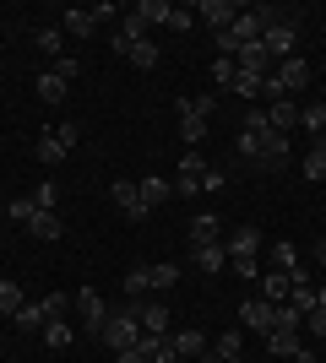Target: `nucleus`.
<instances>
[{
  "mask_svg": "<svg viewBox=\"0 0 326 363\" xmlns=\"http://www.w3.org/2000/svg\"><path fill=\"white\" fill-rule=\"evenodd\" d=\"M234 65H239V71H245V76H261V82H266V76H272V71H278V60L266 55V44H245V49H239V55H234Z\"/></svg>",
  "mask_w": 326,
  "mask_h": 363,
  "instance_id": "9",
  "label": "nucleus"
},
{
  "mask_svg": "<svg viewBox=\"0 0 326 363\" xmlns=\"http://www.w3.org/2000/svg\"><path fill=\"white\" fill-rule=\"evenodd\" d=\"M234 76H239V65L217 55V60H212V82H217V87H234Z\"/></svg>",
  "mask_w": 326,
  "mask_h": 363,
  "instance_id": "40",
  "label": "nucleus"
},
{
  "mask_svg": "<svg viewBox=\"0 0 326 363\" xmlns=\"http://www.w3.org/2000/svg\"><path fill=\"white\" fill-rule=\"evenodd\" d=\"M33 157H38V163L44 168H55V163H65V141L55 136V130H44V136L33 141Z\"/></svg>",
  "mask_w": 326,
  "mask_h": 363,
  "instance_id": "19",
  "label": "nucleus"
},
{
  "mask_svg": "<svg viewBox=\"0 0 326 363\" xmlns=\"http://www.w3.org/2000/svg\"><path fill=\"white\" fill-rule=\"evenodd\" d=\"M22 303H28V293H22V282H11V277H6V282H0V315L11 320L16 309H22Z\"/></svg>",
  "mask_w": 326,
  "mask_h": 363,
  "instance_id": "26",
  "label": "nucleus"
},
{
  "mask_svg": "<svg viewBox=\"0 0 326 363\" xmlns=\"http://www.w3.org/2000/svg\"><path fill=\"white\" fill-rule=\"evenodd\" d=\"M185 233H190V250H202V244H223V223H217V212H196Z\"/></svg>",
  "mask_w": 326,
  "mask_h": 363,
  "instance_id": "11",
  "label": "nucleus"
},
{
  "mask_svg": "<svg viewBox=\"0 0 326 363\" xmlns=\"http://www.w3.org/2000/svg\"><path fill=\"white\" fill-rule=\"evenodd\" d=\"M71 336H77V331H71V320H49V325H44L49 347H71Z\"/></svg>",
  "mask_w": 326,
  "mask_h": 363,
  "instance_id": "34",
  "label": "nucleus"
},
{
  "mask_svg": "<svg viewBox=\"0 0 326 363\" xmlns=\"http://www.w3.org/2000/svg\"><path fill=\"white\" fill-rule=\"evenodd\" d=\"M196 16H202L207 28H212V38H217V33H229V28H234L239 6H234V0H202V6H196Z\"/></svg>",
  "mask_w": 326,
  "mask_h": 363,
  "instance_id": "8",
  "label": "nucleus"
},
{
  "mask_svg": "<svg viewBox=\"0 0 326 363\" xmlns=\"http://www.w3.org/2000/svg\"><path fill=\"white\" fill-rule=\"evenodd\" d=\"M180 141H185V147L207 141V120H180Z\"/></svg>",
  "mask_w": 326,
  "mask_h": 363,
  "instance_id": "41",
  "label": "nucleus"
},
{
  "mask_svg": "<svg viewBox=\"0 0 326 363\" xmlns=\"http://www.w3.org/2000/svg\"><path fill=\"white\" fill-rule=\"evenodd\" d=\"M93 16H87V6H65L60 11V33H71V38H93Z\"/></svg>",
  "mask_w": 326,
  "mask_h": 363,
  "instance_id": "13",
  "label": "nucleus"
},
{
  "mask_svg": "<svg viewBox=\"0 0 326 363\" xmlns=\"http://www.w3.org/2000/svg\"><path fill=\"white\" fill-rule=\"evenodd\" d=\"M239 325H245V331H261V336H266V331H272V303L250 293V298L239 303Z\"/></svg>",
  "mask_w": 326,
  "mask_h": 363,
  "instance_id": "12",
  "label": "nucleus"
},
{
  "mask_svg": "<svg viewBox=\"0 0 326 363\" xmlns=\"http://www.w3.org/2000/svg\"><path fill=\"white\" fill-rule=\"evenodd\" d=\"M278 82H283V92H288V98H294V92H305V87H310V60H299V55L278 60Z\"/></svg>",
  "mask_w": 326,
  "mask_h": 363,
  "instance_id": "10",
  "label": "nucleus"
},
{
  "mask_svg": "<svg viewBox=\"0 0 326 363\" xmlns=\"http://www.w3.org/2000/svg\"><path fill=\"white\" fill-rule=\"evenodd\" d=\"M33 206H38V212H55V206H60V184H55V179L33 184Z\"/></svg>",
  "mask_w": 326,
  "mask_h": 363,
  "instance_id": "33",
  "label": "nucleus"
},
{
  "mask_svg": "<svg viewBox=\"0 0 326 363\" xmlns=\"http://www.w3.org/2000/svg\"><path fill=\"white\" fill-rule=\"evenodd\" d=\"M223 250H229V255H261V228H239V233H229V239H223Z\"/></svg>",
  "mask_w": 326,
  "mask_h": 363,
  "instance_id": "14",
  "label": "nucleus"
},
{
  "mask_svg": "<svg viewBox=\"0 0 326 363\" xmlns=\"http://www.w3.org/2000/svg\"><path fill=\"white\" fill-rule=\"evenodd\" d=\"M169 342L180 347V358H190V363H196V358L207 352V336H202V331H190V325H185V331H174Z\"/></svg>",
  "mask_w": 326,
  "mask_h": 363,
  "instance_id": "22",
  "label": "nucleus"
},
{
  "mask_svg": "<svg viewBox=\"0 0 326 363\" xmlns=\"http://www.w3.org/2000/svg\"><path fill=\"white\" fill-rule=\"evenodd\" d=\"M294 277H299V272H278V266H272V272H261V282H256V298H266L272 309H278V303H288V293H294Z\"/></svg>",
  "mask_w": 326,
  "mask_h": 363,
  "instance_id": "4",
  "label": "nucleus"
},
{
  "mask_svg": "<svg viewBox=\"0 0 326 363\" xmlns=\"http://www.w3.org/2000/svg\"><path fill=\"white\" fill-rule=\"evenodd\" d=\"M77 325H82V331H93V336H104V320H109V309H104V298H98V293L93 288H82L77 293Z\"/></svg>",
  "mask_w": 326,
  "mask_h": 363,
  "instance_id": "7",
  "label": "nucleus"
},
{
  "mask_svg": "<svg viewBox=\"0 0 326 363\" xmlns=\"http://www.w3.org/2000/svg\"><path fill=\"white\" fill-rule=\"evenodd\" d=\"M196 28V6H174L169 11V33H190Z\"/></svg>",
  "mask_w": 326,
  "mask_h": 363,
  "instance_id": "37",
  "label": "nucleus"
},
{
  "mask_svg": "<svg viewBox=\"0 0 326 363\" xmlns=\"http://www.w3.org/2000/svg\"><path fill=\"white\" fill-rule=\"evenodd\" d=\"M55 136H60V141H65V152H71V147H77V136H82V130H77V120H65V125H55Z\"/></svg>",
  "mask_w": 326,
  "mask_h": 363,
  "instance_id": "48",
  "label": "nucleus"
},
{
  "mask_svg": "<svg viewBox=\"0 0 326 363\" xmlns=\"http://www.w3.org/2000/svg\"><path fill=\"white\" fill-rule=\"evenodd\" d=\"M11 320L22 325V331H44V325H49V309H44V298H38V303H22Z\"/></svg>",
  "mask_w": 326,
  "mask_h": 363,
  "instance_id": "24",
  "label": "nucleus"
},
{
  "mask_svg": "<svg viewBox=\"0 0 326 363\" xmlns=\"http://www.w3.org/2000/svg\"><path fill=\"white\" fill-rule=\"evenodd\" d=\"M33 239H44V244H55V239H60V233H65V223H60V212H33Z\"/></svg>",
  "mask_w": 326,
  "mask_h": 363,
  "instance_id": "21",
  "label": "nucleus"
},
{
  "mask_svg": "<svg viewBox=\"0 0 326 363\" xmlns=\"http://www.w3.org/2000/svg\"><path fill=\"white\" fill-rule=\"evenodd\" d=\"M125 60L136 65V71H153V65H158V44H153V38H141V44H131V55H125Z\"/></svg>",
  "mask_w": 326,
  "mask_h": 363,
  "instance_id": "32",
  "label": "nucleus"
},
{
  "mask_svg": "<svg viewBox=\"0 0 326 363\" xmlns=\"http://www.w3.org/2000/svg\"><path fill=\"white\" fill-rule=\"evenodd\" d=\"M294 363H321V358H315V347H305V342H299V347H294Z\"/></svg>",
  "mask_w": 326,
  "mask_h": 363,
  "instance_id": "50",
  "label": "nucleus"
},
{
  "mask_svg": "<svg viewBox=\"0 0 326 363\" xmlns=\"http://www.w3.org/2000/svg\"><path fill=\"white\" fill-rule=\"evenodd\" d=\"M272 266H278V272H299V244L294 239L272 244Z\"/></svg>",
  "mask_w": 326,
  "mask_h": 363,
  "instance_id": "31",
  "label": "nucleus"
},
{
  "mask_svg": "<svg viewBox=\"0 0 326 363\" xmlns=\"http://www.w3.org/2000/svg\"><path fill=\"white\" fill-rule=\"evenodd\" d=\"M294 38H299V16H283V11L266 6V33H261L266 55H272V60H288V55H294Z\"/></svg>",
  "mask_w": 326,
  "mask_h": 363,
  "instance_id": "1",
  "label": "nucleus"
},
{
  "mask_svg": "<svg viewBox=\"0 0 326 363\" xmlns=\"http://www.w3.org/2000/svg\"><path fill=\"white\" fill-rule=\"evenodd\" d=\"M174 196H202V174H174Z\"/></svg>",
  "mask_w": 326,
  "mask_h": 363,
  "instance_id": "42",
  "label": "nucleus"
},
{
  "mask_svg": "<svg viewBox=\"0 0 326 363\" xmlns=\"http://www.w3.org/2000/svg\"><path fill=\"white\" fill-rule=\"evenodd\" d=\"M87 16H93V22H109V16H120V6H114V0H98V6H87Z\"/></svg>",
  "mask_w": 326,
  "mask_h": 363,
  "instance_id": "47",
  "label": "nucleus"
},
{
  "mask_svg": "<svg viewBox=\"0 0 326 363\" xmlns=\"http://www.w3.org/2000/svg\"><path fill=\"white\" fill-rule=\"evenodd\" d=\"M120 288L131 293V298H141V293H147V266H131V272L120 277Z\"/></svg>",
  "mask_w": 326,
  "mask_h": 363,
  "instance_id": "36",
  "label": "nucleus"
},
{
  "mask_svg": "<svg viewBox=\"0 0 326 363\" xmlns=\"http://www.w3.org/2000/svg\"><path fill=\"white\" fill-rule=\"evenodd\" d=\"M33 87H38V98H44V104H65V87H71V82H60L55 71H44Z\"/></svg>",
  "mask_w": 326,
  "mask_h": 363,
  "instance_id": "27",
  "label": "nucleus"
},
{
  "mask_svg": "<svg viewBox=\"0 0 326 363\" xmlns=\"http://www.w3.org/2000/svg\"><path fill=\"white\" fill-rule=\"evenodd\" d=\"M136 303V320H141V331H153V336H169V303L163 298H131Z\"/></svg>",
  "mask_w": 326,
  "mask_h": 363,
  "instance_id": "6",
  "label": "nucleus"
},
{
  "mask_svg": "<svg viewBox=\"0 0 326 363\" xmlns=\"http://www.w3.org/2000/svg\"><path fill=\"white\" fill-rule=\"evenodd\" d=\"M266 120H272V130H278V136H294V125H299L294 98H283V104H266Z\"/></svg>",
  "mask_w": 326,
  "mask_h": 363,
  "instance_id": "15",
  "label": "nucleus"
},
{
  "mask_svg": "<svg viewBox=\"0 0 326 363\" xmlns=\"http://www.w3.org/2000/svg\"><path fill=\"white\" fill-rule=\"evenodd\" d=\"M294 347H299V331H266V352L272 358H294Z\"/></svg>",
  "mask_w": 326,
  "mask_h": 363,
  "instance_id": "29",
  "label": "nucleus"
},
{
  "mask_svg": "<svg viewBox=\"0 0 326 363\" xmlns=\"http://www.w3.org/2000/svg\"><path fill=\"white\" fill-rule=\"evenodd\" d=\"M299 130H310V136H321V130H326V98L299 108Z\"/></svg>",
  "mask_w": 326,
  "mask_h": 363,
  "instance_id": "30",
  "label": "nucleus"
},
{
  "mask_svg": "<svg viewBox=\"0 0 326 363\" xmlns=\"http://www.w3.org/2000/svg\"><path fill=\"white\" fill-rule=\"evenodd\" d=\"M190 260H196V266H202L207 277L229 272V250H223V244H202V250H190Z\"/></svg>",
  "mask_w": 326,
  "mask_h": 363,
  "instance_id": "16",
  "label": "nucleus"
},
{
  "mask_svg": "<svg viewBox=\"0 0 326 363\" xmlns=\"http://www.w3.org/2000/svg\"><path fill=\"white\" fill-rule=\"evenodd\" d=\"M239 136H250V141H261V147H266V136H272V120H266V108H250L245 125H239Z\"/></svg>",
  "mask_w": 326,
  "mask_h": 363,
  "instance_id": "25",
  "label": "nucleus"
},
{
  "mask_svg": "<svg viewBox=\"0 0 326 363\" xmlns=\"http://www.w3.org/2000/svg\"><path fill=\"white\" fill-rule=\"evenodd\" d=\"M109 196H114V206L125 212V223H147V217H153V212H147V201H141V190L131 179H114V184H109Z\"/></svg>",
  "mask_w": 326,
  "mask_h": 363,
  "instance_id": "3",
  "label": "nucleus"
},
{
  "mask_svg": "<svg viewBox=\"0 0 326 363\" xmlns=\"http://www.w3.org/2000/svg\"><path fill=\"white\" fill-rule=\"evenodd\" d=\"M136 190H141V201H147V212H158V206H163V201L174 196V184L163 179V174H147V179H141Z\"/></svg>",
  "mask_w": 326,
  "mask_h": 363,
  "instance_id": "18",
  "label": "nucleus"
},
{
  "mask_svg": "<svg viewBox=\"0 0 326 363\" xmlns=\"http://www.w3.org/2000/svg\"><path fill=\"white\" fill-rule=\"evenodd\" d=\"M321 303H326V288H315L310 277L299 272V277H294V293H288V309H294V315L305 320V315H315Z\"/></svg>",
  "mask_w": 326,
  "mask_h": 363,
  "instance_id": "5",
  "label": "nucleus"
},
{
  "mask_svg": "<svg viewBox=\"0 0 326 363\" xmlns=\"http://www.w3.org/2000/svg\"><path fill=\"white\" fill-rule=\"evenodd\" d=\"M310 152H326V130H321V136H310Z\"/></svg>",
  "mask_w": 326,
  "mask_h": 363,
  "instance_id": "52",
  "label": "nucleus"
},
{
  "mask_svg": "<svg viewBox=\"0 0 326 363\" xmlns=\"http://www.w3.org/2000/svg\"><path fill=\"white\" fill-rule=\"evenodd\" d=\"M114 358H120V363H147V358H141L136 347H125V352H114Z\"/></svg>",
  "mask_w": 326,
  "mask_h": 363,
  "instance_id": "51",
  "label": "nucleus"
},
{
  "mask_svg": "<svg viewBox=\"0 0 326 363\" xmlns=\"http://www.w3.org/2000/svg\"><path fill=\"white\" fill-rule=\"evenodd\" d=\"M33 212H38V206H33V196L11 201V223H33Z\"/></svg>",
  "mask_w": 326,
  "mask_h": 363,
  "instance_id": "45",
  "label": "nucleus"
},
{
  "mask_svg": "<svg viewBox=\"0 0 326 363\" xmlns=\"http://www.w3.org/2000/svg\"><path fill=\"white\" fill-rule=\"evenodd\" d=\"M131 11L141 16V22H147V28H158V22H163V28H169V0H136V6H131Z\"/></svg>",
  "mask_w": 326,
  "mask_h": 363,
  "instance_id": "23",
  "label": "nucleus"
},
{
  "mask_svg": "<svg viewBox=\"0 0 326 363\" xmlns=\"http://www.w3.org/2000/svg\"><path fill=\"white\" fill-rule=\"evenodd\" d=\"M299 174H305L310 184H321V179H326V152H305V163H299Z\"/></svg>",
  "mask_w": 326,
  "mask_h": 363,
  "instance_id": "35",
  "label": "nucleus"
},
{
  "mask_svg": "<svg viewBox=\"0 0 326 363\" xmlns=\"http://www.w3.org/2000/svg\"><path fill=\"white\" fill-rule=\"evenodd\" d=\"M305 331H310L315 342H326V303L315 309V315H305Z\"/></svg>",
  "mask_w": 326,
  "mask_h": 363,
  "instance_id": "44",
  "label": "nucleus"
},
{
  "mask_svg": "<svg viewBox=\"0 0 326 363\" xmlns=\"http://www.w3.org/2000/svg\"><path fill=\"white\" fill-rule=\"evenodd\" d=\"M104 342H109L114 352H125V347H136V342H141V320H136V303H125L120 315H109V320H104Z\"/></svg>",
  "mask_w": 326,
  "mask_h": 363,
  "instance_id": "2",
  "label": "nucleus"
},
{
  "mask_svg": "<svg viewBox=\"0 0 326 363\" xmlns=\"http://www.w3.org/2000/svg\"><path fill=\"white\" fill-rule=\"evenodd\" d=\"M33 44L44 49L49 60H60V55H65V33L60 28H38V33H33Z\"/></svg>",
  "mask_w": 326,
  "mask_h": 363,
  "instance_id": "28",
  "label": "nucleus"
},
{
  "mask_svg": "<svg viewBox=\"0 0 326 363\" xmlns=\"http://www.w3.org/2000/svg\"><path fill=\"white\" fill-rule=\"evenodd\" d=\"M196 363H223V358H217V352H202V358H196Z\"/></svg>",
  "mask_w": 326,
  "mask_h": 363,
  "instance_id": "53",
  "label": "nucleus"
},
{
  "mask_svg": "<svg viewBox=\"0 0 326 363\" xmlns=\"http://www.w3.org/2000/svg\"><path fill=\"white\" fill-rule=\"evenodd\" d=\"M49 71L60 76V82H77V76H82V60H77V55H60V60L49 65Z\"/></svg>",
  "mask_w": 326,
  "mask_h": 363,
  "instance_id": "39",
  "label": "nucleus"
},
{
  "mask_svg": "<svg viewBox=\"0 0 326 363\" xmlns=\"http://www.w3.org/2000/svg\"><path fill=\"white\" fill-rule=\"evenodd\" d=\"M44 309H49V320H65V315H71V298H65V293H49Z\"/></svg>",
  "mask_w": 326,
  "mask_h": 363,
  "instance_id": "43",
  "label": "nucleus"
},
{
  "mask_svg": "<svg viewBox=\"0 0 326 363\" xmlns=\"http://www.w3.org/2000/svg\"><path fill=\"white\" fill-rule=\"evenodd\" d=\"M180 174H207V157L202 152H185V157H180Z\"/></svg>",
  "mask_w": 326,
  "mask_h": 363,
  "instance_id": "46",
  "label": "nucleus"
},
{
  "mask_svg": "<svg viewBox=\"0 0 326 363\" xmlns=\"http://www.w3.org/2000/svg\"><path fill=\"white\" fill-rule=\"evenodd\" d=\"M229 272H234V277H256V282H261V266H256V255H229Z\"/></svg>",
  "mask_w": 326,
  "mask_h": 363,
  "instance_id": "38",
  "label": "nucleus"
},
{
  "mask_svg": "<svg viewBox=\"0 0 326 363\" xmlns=\"http://www.w3.org/2000/svg\"><path fill=\"white\" fill-rule=\"evenodd\" d=\"M212 352H217L223 363H245V331H223V336L212 342Z\"/></svg>",
  "mask_w": 326,
  "mask_h": 363,
  "instance_id": "20",
  "label": "nucleus"
},
{
  "mask_svg": "<svg viewBox=\"0 0 326 363\" xmlns=\"http://www.w3.org/2000/svg\"><path fill=\"white\" fill-rule=\"evenodd\" d=\"M174 282H180V266H174V260H158V266H147V293H158V298H163Z\"/></svg>",
  "mask_w": 326,
  "mask_h": 363,
  "instance_id": "17",
  "label": "nucleus"
},
{
  "mask_svg": "<svg viewBox=\"0 0 326 363\" xmlns=\"http://www.w3.org/2000/svg\"><path fill=\"white\" fill-rule=\"evenodd\" d=\"M223 179H229L223 168H207V174H202V190H223Z\"/></svg>",
  "mask_w": 326,
  "mask_h": 363,
  "instance_id": "49",
  "label": "nucleus"
}]
</instances>
